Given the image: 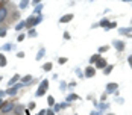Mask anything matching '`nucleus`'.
Instances as JSON below:
<instances>
[{
    "mask_svg": "<svg viewBox=\"0 0 132 115\" xmlns=\"http://www.w3.org/2000/svg\"><path fill=\"white\" fill-rule=\"evenodd\" d=\"M14 108H15V103H14V101H6V103L2 104V108H0V114L2 115L9 114L11 111H14Z\"/></svg>",
    "mask_w": 132,
    "mask_h": 115,
    "instance_id": "obj_1",
    "label": "nucleus"
},
{
    "mask_svg": "<svg viewBox=\"0 0 132 115\" xmlns=\"http://www.w3.org/2000/svg\"><path fill=\"white\" fill-rule=\"evenodd\" d=\"M43 20V17L38 15V17H31V18H27L26 20V27H29V29H32L33 26H36L40 21Z\"/></svg>",
    "mask_w": 132,
    "mask_h": 115,
    "instance_id": "obj_2",
    "label": "nucleus"
},
{
    "mask_svg": "<svg viewBox=\"0 0 132 115\" xmlns=\"http://www.w3.org/2000/svg\"><path fill=\"white\" fill-rule=\"evenodd\" d=\"M20 88H23V83H15V85H12V88H8V89H6V94H8V96H15L17 91H18Z\"/></svg>",
    "mask_w": 132,
    "mask_h": 115,
    "instance_id": "obj_3",
    "label": "nucleus"
},
{
    "mask_svg": "<svg viewBox=\"0 0 132 115\" xmlns=\"http://www.w3.org/2000/svg\"><path fill=\"white\" fill-rule=\"evenodd\" d=\"M3 3H5V2H3ZM8 14H9L8 8H6L5 5H2V8H0V23L6 21V18H8Z\"/></svg>",
    "mask_w": 132,
    "mask_h": 115,
    "instance_id": "obj_4",
    "label": "nucleus"
},
{
    "mask_svg": "<svg viewBox=\"0 0 132 115\" xmlns=\"http://www.w3.org/2000/svg\"><path fill=\"white\" fill-rule=\"evenodd\" d=\"M117 88H118V85H117L116 82L108 83V85H106V94H114L117 91Z\"/></svg>",
    "mask_w": 132,
    "mask_h": 115,
    "instance_id": "obj_5",
    "label": "nucleus"
},
{
    "mask_svg": "<svg viewBox=\"0 0 132 115\" xmlns=\"http://www.w3.org/2000/svg\"><path fill=\"white\" fill-rule=\"evenodd\" d=\"M94 74H96V68L94 67H87L85 73H83V77H93Z\"/></svg>",
    "mask_w": 132,
    "mask_h": 115,
    "instance_id": "obj_6",
    "label": "nucleus"
},
{
    "mask_svg": "<svg viewBox=\"0 0 132 115\" xmlns=\"http://www.w3.org/2000/svg\"><path fill=\"white\" fill-rule=\"evenodd\" d=\"M71 20H73V14H65L64 17L59 18V23H68V21H71Z\"/></svg>",
    "mask_w": 132,
    "mask_h": 115,
    "instance_id": "obj_7",
    "label": "nucleus"
},
{
    "mask_svg": "<svg viewBox=\"0 0 132 115\" xmlns=\"http://www.w3.org/2000/svg\"><path fill=\"white\" fill-rule=\"evenodd\" d=\"M96 67H97V68H100V70H103V68L106 67V61H105V59H102V58H99V59H97V64H96Z\"/></svg>",
    "mask_w": 132,
    "mask_h": 115,
    "instance_id": "obj_8",
    "label": "nucleus"
},
{
    "mask_svg": "<svg viewBox=\"0 0 132 115\" xmlns=\"http://www.w3.org/2000/svg\"><path fill=\"white\" fill-rule=\"evenodd\" d=\"M18 80H20V74H15V76H12V79L8 82V86H12V85H15Z\"/></svg>",
    "mask_w": 132,
    "mask_h": 115,
    "instance_id": "obj_9",
    "label": "nucleus"
},
{
    "mask_svg": "<svg viewBox=\"0 0 132 115\" xmlns=\"http://www.w3.org/2000/svg\"><path fill=\"white\" fill-rule=\"evenodd\" d=\"M23 106L21 104H15V108H14V114L15 115H23Z\"/></svg>",
    "mask_w": 132,
    "mask_h": 115,
    "instance_id": "obj_10",
    "label": "nucleus"
},
{
    "mask_svg": "<svg viewBox=\"0 0 132 115\" xmlns=\"http://www.w3.org/2000/svg\"><path fill=\"white\" fill-rule=\"evenodd\" d=\"M65 100H67V103H71V101H74V100H79V96H76V94H68Z\"/></svg>",
    "mask_w": 132,
    "mask_h": 115,
    "instance_id": "obj_11",
    "label": "nucleus"
},
{
    "mask_svg": "<svg viewBox=\"0 0 132 115\" xmlns=\"http://www.w3.org/2000/svg\"><path fill=\"white\" fill-rule=\"evenodd\" d=\"M32 79H33L32 74H26V76H24V77L21 79V83H23V85H24V83H29L31 80H32Z\"/></svg>",
    "mask_w": 132,
    "mask_h": 115,
    "instance_id": "obj_12",
    "label": "nucleus"
},
{
    "mask_svg": "<svg viewBox=\"0 0 132 115\" xmlns=\"http://www.w3.org/2000/svg\"><path fill=\"white\" fill-rule=\"evenodd\" d=\"M114 46H116V49L118 51H121V50L125 49V43H120V41H114Z\"/></svg>",
    "mask_w": 132,
    "mask_h": 115,
    "instance_id": "obj_13",
    "label": "nucleus"
},
{
    "mask_svg": "<svg viewBox=\"0 0 132 115\" xmlns=\"http://www.w3.org/2000/svg\"><path fill=\"white\" fill-rule=\"evenodd\" d=\"M29 3H31V2H27V0H23V2H20V5H18V6H20V9H26V8L29 6Z\"/></svg>",
    "mask_w": 132,
    "mask_h": 115,
    "instance_id": "obj_14",
    "label": "nucleus"
},
{
    "mask_svg": "<svg viewBox=\"0 0 132 115\" xmlns=\"http://www.w3.org/2000/svg\"><path fill=\"white\" fill-rule=\"evenodd\" d=\"M99 26H102V27H105V29H106V27L109 26V21H108V18H103V20L99 23Z\"/></svg>",
    "mask_w": 132,
    "mask_h": 115,
    "instance_id": "obj_15",
    "label": "nucleus"
},
{
    "mask_svg": "<svg viewBox=\"0 0 132 115\" xmlns=\"http://www.w3.org/2000/svg\"><path fill=\"white\" fill-rule=\"evenodd\" d=\"M44 55H46V50H44V49H41L40 51H38V53H36V61L43 59V56H44Z\"/></svg>",
    "mask_w": 132,
    "mask_h": 115,
    "instance_id": "obj_16",
    "label": "nucleus"
},
{
    "mask_svg": "<svg viewBox=\"0 0 132 115\" xmlns=\"http://www.w3.org/2000/svg\"><path fill=\"white\" fill-rule=\"evenodd\" d=\"M8 64H6V58H5V55H2L0 53V67H6Z\"/></svg>",
    "mask_w": 132,
    "mask_h": 115,
    "instance_id": "obj_17",
    "label": "nucleus"
},
{
    "mask_svg": "<svg viewBox=\"0 0 132 115\" xmlns=\"http://www.w3.org/2000/svg\"><path fill=\"white\" fill-rule=\"evenodd\" d=\"M47 86H49V80H43V82H41V85H40V89L46 91V89H47Z\"/></svg>",
    "mask_w": 132,
    "mask_h": 115,
    "instance_id": "obj_18",
    "label": "nucleus"
},
{
    "mask_svg": "<svg viewBox=\"0 0 132 115\" xmlns=\"http://www.w3.org/2000/svg\"><path fill=\"white\" fill-rule=\"evenodd\" d=\"M112 68H114L112 65H106L105 68H103V73H105V74H109V73L112 71Z\"/></svg>",
    "mask_w": 132,
    "mask_h": 115,
    "instance_id": "obj_19",
    "label": "nucleus"
},
{
    "mask_svg": "<svg viewBox=\"0 0 132 115\" xmlns=\"http://www.w3.org/2000/svg\"><path fill=\"white\" fill-rule=\"evenodd\" d=\"M36 35H38V33H36V30H35V29H31V30L27 32V36H29V38H35Z\"/></svg>",
    "mask_w": 132,
    "mask_h": 115,
    "instance_id": "obj_20",
    "label": "nucleus"
},
{
    "mask_svg": "<svg viewBox=\"0 0 132 115\" xmlns=\"http://www.w3.org/2000/svg\"><path fill=\"white\" fill-rule=\"evenodd\" d=\"M41 9H43V3L40 2V3H38V6H35V14H38V15H40V12H41Z\"/></svg>",
    "mask_w": 132,
    "mask_h": 115,
    "instance_id": "obj_21",
    "label": "nucleus"
},
{
    "mask_svg": "<svg viewBox=\"0 0 132 115\" xmlns=\"http://www.w3.org/2000/svg\"><path fill=\"white\" fill-rule=\"evenodd\" d=\"M23 27H26V21H20V23H18V24H17V30H21V29H23Z\"/></svg>",
    "mask_w": 132,
    "mask_h": 115,
    "instance_id": "obj_22",
    "label": "nucleus"
},
{
    "mask_svg": "<svg viewBox=\"0 0 132 115\" xmlns=\"http://www.w3.org/2000/svg\"><path fill=\"white\" fill-rule=\"evenodd\" d=\"M52 64H50V62H47V64H44V65H43V70H44V71H50V70H52Z\"/></svg>",
    "mask_w": 132,
    "mask_h": 115,
    "instance_id": "obj_23",
    "label": "nucleus"
},
{
    "mask_svg": "<svg viewBox=\"0 0 132 115\" xmlns=\"http://www.w3.org/2000/svg\"><path fill=\"white\" fill-rule=\"evenodd\" d=\"M47 103H49V106H55V99L52 96H49L47 97Z\"/></svg>",
    "mask_w": 132,
    "mask_h": 115,
    "instance_id": "obj_24",
    "label": "nucleus"
},
{
    "mask_svg": "<svg viewBox=\"0 0 132 115\" xmlns=\"http://www.w3.org/2000/svg\"><path fill=\"white\" fill-rule=\"evenodd\" d=\"M109 50V46H102L99 49V53H105V51H108Z\"/></svg>",
    "mask_w": 132,
    "mask_h": 115,
    "instance_id": "obj_25",
    "label": "nucleus"
},
{
    "mask_svg": "<svg viewBox=\"0 0 132 115\" xmlns=\"http://www.w3.org/2000/svg\"><path fill=\"white\" fill-rule=\"evenodd\" d=\"M24 38H26V35H24V33H20V35H18V38H17V41H18V43H21V41H24Z\"/></svg>",
    "mask_w": 132,
    "mask_h": 115,
    "instance_id": "obj_26",
    "label": "nucleus"
},
{
    "mask_svg": "<svg viewBox=\"0 0 132 115\" xmlns=\"http://www.w3.org/2000/svg\"><path fill=\"white\" fill-rule=\"evenodd\" d=\"M97 59H99V55H94V56H91V59H90V64H94Z\"/></svg>",
    "mask_w": 132,
    "mask_h": 115,
    "instance_id": "obj_27",
    "label": "nucleus"
},
{
    "mask_svg": "<svg viewBox=\"0 0 132 115\" xmlns=\"http://www.w3.org/2000/svg\"><path fill=\"white\" fill-rule=\"evenodd\" d=\"M59 89H61V91H65V89H67V83L64 82V80H62L61 85H59Z\"/></svg>",
    "mask_w": 132,
    "mask_h": 115,
    "instance_id": "obj_28",
    "label": "nucleus"
},
{
    "mask_svg": "<svg viewBox=\"0 0 132 115\" xmlns=\"http://www.w3.org/2000/svg\"><path fill=\"white\" fill-rule=\"evenodd\" d=\"M0 36H6V27H0Z\"/></svg>",
    "mask_w": 132,
    "mask_h": 115,
    "instance_id": "obj_29",
    "label": "nucleus"
},
{
    "mask_svg": "<svg viewBox=\"0 0 132 115\" xmlns=\"http://www.w3.org/2000/svg\"><path fill=\"white\" fill-rule=\"evenodd\" d=\"M67 61H68V59H67V58H59V59H58V62H59V64H61V65H62V64H65Z\"/></svg>",
    "mask_w": 132,
    "mask_h": 115,
    "instance_id": "obj_30",
    "label": "nucleus"
},
{
    "mask_svg": "<svg viewBox=\"0 0 132 115\" xmlns=\"http://www.w3.org/2000/svg\"><path fill=\"white\" fill-rule=\"evenodd\" d=\"M9 49H12V46H11V44H5V46L2 47V50H9Z\"/></svg>",
    "mask_w": 132,
    "mask_h": 115,
    "instance_id": "obj_31",
    "label": "nucleus"
},
{
    "mask_svg": "<svg viewBox=\"0 0 132 115\" xmlns=\"http://www.w3.org/2000/svg\"><path fill=\"white\" fill-rule=\"evenodd\" d=\"M116 26H117V23H116V21H114V23H111V24H109V26H108L106 29H114Z\"/></svg>",
    "mask_w": 132,
    "mask_h": 115,
    "instance_id": "obj_32",
    "label": "nucleus"
},
{
    "mask_svg": "<svg viewBox=\"0 0 132 115\" xmlns=\"http://www.w3.org/2000/svg\"><path fill=\"white\" fill-rule=\"evenodd\" d=\"M17 58H20V59L24 58V53H23V51H18V53H17Z\"/></svg>",
    "mask_w": 132,
    "mask_h": 115,
    "instance_id": "obj_33",
    "label": "nucleus"
},
{
    "mask_svg": "<svg viewBox=\"0 0 132 115\" xmlns=\"http://www.w3.org/2000/svg\"><path fill=\"white\" fill-rule=\"evenodd\" d=\"M67 86H68V88H74V86H76V82H71V83H68Z\"/></svg>",
    "mask_w": 132,
    "mask_h": 115,
    "instance_id": "obj_34",
    "label": "nucleus"
},
{
    "mask_svg": "<svg viewBox=\"0 0 132 115\" xmlns=\"http://www.w3.org/2000/svg\"><path fill=\"white\" fill-rule=\"evenodd\" d=\"M46 115H55V112L52 109H49V111H46Z\"/></svg>",
    "mask_w": 132,
    "mask_h": 115,
    "instance_id": "obj_35",
    "label": "nucleus"
},
{
    "mask_svg": "<svg viewBox=\"0 0 132 115\" xmlns=\"http://www.w3.org/2000/svg\"><path fill=\"white\" fill-rule=\"evenodd\" d=\"M100 100H102V101H105V100H106V92H105V94H102V97H100Z\"/></svg>",
    "mask_w": 132,
    "mask_h": 115,
    "instance_id": "obj_36",
    "label": "nucleus"
},
{
    "mask_svg": "<svg viewBox=\"0 0 132 115\" xmlns=\"http://www.w3.org/2000/svg\"><path fill=\"white\" fill-rule=\"evenodd\" d=\"M27 108H29V109H33V108H35V103H33V101H32V103H29V106H27Z\"/></svg>",
    "mask_w": 132,
    "mask_h": 115,
    "instance_id": "obj_37",
    "label": "nucleus"
},
{
    "mask_svg": "<svg viewBox=\"0 0 132 115\" xmlns=\"http://www.w3.org/2000/svg\"><path fill=\"white\" fill-rule=\"evenodd\" d=\"M64 38H65V39H70V33L65 32V33H64Z\"/></svg>",
    "mask_w": 132,
    "mask_h": 115,
    "instance_id": "obj_38",
    "label": "nucleus"
},
{
    "mask_svg": "<svg viewBox=\"0 0 132 115\" xmlns=\"http://www.w3.org/2000/svg\"><path fill=\"white\" fill-rule=\"evenodd\" d=\"M128 62H129V65H131V68H132V56H129V58H128Z\"/></svg>",
    "mask_w": 132,
    "mask_h": 115,
    "instance_id": "obj_39",
    "label": "nucleus"
},
{
    "mask_svg": "<svg viewBox=\"0 0 132 115\" xmlns=\"http://www.w3.org/2000/svg\"><path fill=\"white\" fill-rule=\"evenodd\" d=\"M117 103H120V104H123V103H125V100H123V99H117Z\"/></svg>",
    "mask_w": 132,
    "mask_h": 115,
    "instance_id": "obj_40",
    "label": "nucleus"
},
{
    "mask_svg": "<svg viewBox=\"0 0 132 115\" xmlns=\"http://www.w3.org/2000/svg\"><path fill=\"white\" fill-rule=\"evenodd\" d=\"M38 115H46V111H44V109H43V111H40V114Z\"/></svg>",
    "mask_w": 132,
    "mask_h": 115,
    "instance_id": "obj_41",
    "label": "nucleus"
},
{
    "mask_svg": "<svg viewBox=\"0 0 132 115\" xmlns=\"http://www.w3.org/2000/svg\"><path fill=\"white\" fill-rule=\"evenodd\" d=\"M5 94H6V92H5V91H0V99H2V97H3V96H5Z\"/></svg>",
    "mask_w": 132,
    "mask_h": 115,
    "instance_id": "obj_42",
    "label": "nucleus"
},
{
    "mask_svg": "<svg viewBox=\"0 0 132 115\" xmlns=\"http://www.w3.org/2000/svg\"><path fill=\"white\" fill-rule=\"evenodd\" d=\"M3 103H5V101H3V100L0 99V108H2V104H3Z\"/></svg>",
    "mask_w": 132,
    "mask_h": 115,
    "instance_id": "obj_43",
    "label": "nucleus"
},
{
    "mask_svg": "<svg viewBox=\"0 0 132 115\" xmlns=\"http://www.w3.org/2000/svg\"><path fill=\"white\" fill-rule=\"evenodd\" d=\"M2 5H3V2H2V3H0V8H2Z\"/></svg>",
    "mask_w": 132,
    "mask_h": 115,
    "instance_id": "obj_44",
    "label": "nucleus"
},
{
    "mask_svg": "<svg viewBox=\"0 0 132 115\" xmlns=\"http://www.w3.org/2000/svg\"><path fill=\"white\" fill-rule=\"evenodd\" d=\"M106 115H114V114H106Z\"/></svg>",
    "mask_w": 132,
    "mask_h": 115,
    "instance_id": "obj_45",
    "label": "nucleus"
}]
</instances>
